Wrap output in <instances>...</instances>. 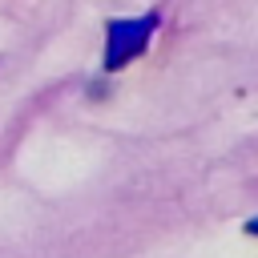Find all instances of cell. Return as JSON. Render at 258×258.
I'll list each match as a JSON object with an SVG mask.
<instances>
[{"mask_svg":"<svg viewBox=\"0 0 258 258\" xmlns=\"http://www.w3.org/2000/svg\"><path fill=\"white\" fill-rule=\"evenodd\" d=\"M153 28H157V12L133 16V20H113V24H109V36H105V69H109V73L125 69V64L149 44Z\"/></svg>","mask_w":258,"mask_h":258,"instance_id":"obj_1","label":"cell"},{"mask_svg":"<svg viewBox=\"0 0 258 258\" xmlns=\"http://www.w3.org/2000/svg\"><path fill=\"white\" fill-rule=\"evenodd\" d=\"M246 230H250V234H258V218H254V222H250V226H246Z\"/></svg>","mask_w":258,"mask_h":258,"instance_id":"obj_2","label":"cell"}]
</instances>
